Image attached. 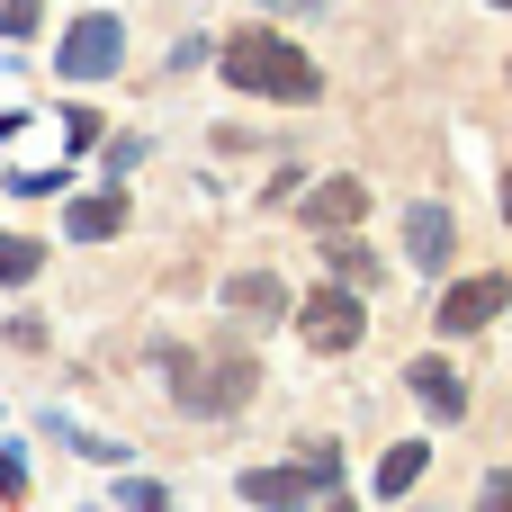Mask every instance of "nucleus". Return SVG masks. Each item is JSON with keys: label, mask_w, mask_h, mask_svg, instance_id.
<instances>
[{"label": "nucleus", "mask_w": 512, "mask_h": 512, "mask_svg": "<svg viewBox=\"0 0 512 512\" xmlns=\"http://www.w3.org/2000/svg\"><path fill=\"white\" fill-rule=\"evenodd\" d=\"M360 216H369V189H360L351 171H342V180H324V189L306 198V225H324V234H351Z\"/></svg>", "instance_id": "423d86ee"}, {"label": "nucleus", "mask_w": 512, "mask_h": 512, "mask_svg": "<svg viewBox=\"0 0 512 512\" xmlns=\"http://www.w3.org/2000/svg\"><path fill=\"white\" fill-rule=\"evenodd\" d=\"M324 512H351V495H333V504H324Z\"/></svg>", "instance_id": "aec40b11"}, {"label": "nucleus", "mask_w": 512, "mask_h": 512, "mask_svg": "<svg viewBox=\"0 0 512 512\" xmlns=\"http://www.w3.org/2000/svg\"><path fill=\"white\" fill-rule=\"evenodd\" d=\"M243 495H252L261 512H306V504H315V477H297V468H252Z\"/></svg>", "instance_id": "6e6552de"}, {"label": "nucleus", "mask_w": 512, "mask_h": 512, "mask_svg": "<svg viewBox=\"0 0 512 512\" xmlns=\"http://www.w3.org/2000/svg\"><path fill=\"white\" fill-rule=\"evenodd\" d=\"M225 306H234V315H288V288H279L270 270H234V279H225Z\"/></svg>", "instance_id": "9b49d317"}, {"label": "nucleus", "mask_w": 512, "mask_h": 512, "mask_svg": "<svg viewBox=\"0 0 512 512\" xmlns=\"http://www.w3.org/2000/svg\"><path fill=\"white\" fill-rule=\"evenodd\" d=\"M405 378H414V396H423V405H432L441 423H459V414H468V378H459L450 360H432V351H423V360H414Z\"/></svg>", "instance_id": "0eeeda50"}, {"label": "nucleus", "mask_w": 512, "mask_h": 512, "mask_svg": "<svg viewBox=\"0 0 512 512\" xmlns=\"http://www.w3.org/2000/svg\"><path fill=\"white\" fill-rule=\"evenodd\" d=\"M423 468H432V450H423V441H396V450L378 459V495H414Z\"/></svg>", "instance_id": "f8f14e48"}, {"label": "nucleus", "mask_w": 512, "mask_h": 512, "mask_svg": "<svg viewBox=\"0 0 512 512\" xmlns=\"http://www.w3.org/2000/svg\"><path fill=\"white\" fill-rule=\"evenodd\" d=\"M297 333H306L315 351H351V342H360V297H351L342 279H333V288H315V297L297 306Z\"/></svg>", "instance_id": "7ed1b4c3"}, {"label": "nucleus", "mask_w": 512, "mask_h": 512, "mask_svg": "<svg viewBox=\"0 0 512 512\" xmlns=\"http://www.w3.org/2000/svg\"><path fill=\"white\" fill-rule=\"evenodd\" d=\"M504 270H486V279H459L450 297H441V333H477V324H495L504 315Z\"/></svg>", "instance_id": "39448f33"}, {"label": "nucleus", "mask_w": 512, "mask_h": 512, "mask_svg": "<svg viewBox=\"0 0 512 512\" xmlns=\"http://www.w3.org/2000/svg\"><path fill=\"white\" fill-rule=\"evenodd\" d=\"M504 225H512V171H504Z\"/></svg>", "instance_id": "6ab92c4d"}, {"label": "nucleus", "mask_w": 512, "mask_h": 512, "mask_svg": "<svg viewBox=\"0 0 512 512\" xmlns=\"http://www.w3.org/2000/svg\"><path fill=\"white\" fill-rule=\"evenodd\" d=\"M225 81L252 90V99H315V90H324L315 63H306L279 27H243V36H225Z\"/></svg>", "instance_id": "f257e3e1"}, {"label": "nucleus", "mask_w": 512, "mask_h": 512, "mask_svg": "<svg viewBox=\"0 0 512 512\" xmlns=\"http://www.w3.org/2000/svg\"><path fill=\"white\" fill-rule=\"evenodd\" d=\"M36 27V0H0V36H27Z\"/></svg>", "instance_id": "f3484780"}, {"label": "nucleus", "mask_w": 512, "mask_h": 512, "mask_svg": "<svg viewBox=\"0 0 512 512\" xmlns=\"http://www.w3.org/2000/svg\"><path fill=\"white\" fill-rule=\"evenodd\" d=\"M117 54H126V36H117V18H81L72 36H63V81H108L117 72Z\"/></svg>", "instance_id": "20e7f679"}, {"label": "nucleus", "mask_w": 512, "mask_h": 512, "mask_svg": "<svg viewBox=\"0 0 512 512\" xmlns=\"http://www.w3.org/2000/svg\"><path fill=\"white\" fill-rule=\"evenodd\" d=\"M495 9H512V0H495Z\"/></svg>", "instance_id": "412c9836"}, {"label": "nucleus", "mask_w": 512, "mask_h": 512, "mask_svg": "<svg viewBox=\"0 0 512 512\" xmlns=\"http://www.w3.org/2000/svg\"><path fill=\"white\" fill-rule=\"evenodd\" d=\"M171 369V396L189 405V414H243V396H252V351H216V360H189V351H171L162 360Z\"/></svg>", "instance_id": "f03ea898"}, {"label": "nucleus", "mask_w": 512, "mask_h": 512, "mask_svg": "<svg viewBox=\"0 0 512 512\" xmlns=\"http://www.w3.org/2000/svg\"><path fill=\"white\" fill-rule=\"evenodd\" d=\"M126 189H90L81 207H72V243H108V234H126Z\"/></svg>", "instance_id": "1a4fd4ad"}, {"label": "nucleus", "mask_w": 512, "mask_h": 512, "mask_svg": "<svg viewBox=\"0 0 512 512\" xmlns=\"http://www.w3.org/2000/svg\"><path fill=\"white\" fill-rule=\"evenodd\" d=\"M486 512H512V477H495V486H486Z\"/></svg>", "instance_id": "a211bd4d"}, {"label": "nucleus", "mask_w": 512, "mask_h": 512, "mask_svg": "<svg viewBox=\"0 0 512 512\" xmlns=\"http://www.w3.org/2000/svg\"><path fill=\"white\" fill-rule=\"evenodd\" d=\"M324 270H333V279H342V288H351V279H360V288H369V252H360V243H342V234H333V243H324Z\"/></svg>", "instance_id": "4468645a"}, {"label": "nucleus", "mask_w": 512, "mask_h": 512, "mask_svg": "<svg viewBox=\"0 0 512 512\" xmlns=\"http://www.w3.org/2000/svg\"><path fill=\"white\" fill-rule=\"evenodd\" d=\"M90 144H99V108H72L63 117V153H90Z\"/></svg>", "instance_id": "2eb2a0df"}, {"label": "nucleus", "mask_w": 512, "mask_h": 512, "mask_svg": "<svg viewBox=\"0 0 512 512\" xmlns=\"http://www.w3.org/2000/svg\"><path fill=\"white\" fill-rule=\"evenodd\" d=\"M36 279V243L27 234H0V288H27Z\"/></svg>", "instance_id": "ddd939ff"}, {"label": "nucleus", "mask_w": 512, "mask_h": 512, "mask_svg": "<svg viewBox=\"0 0 512 512\" xmlns=\"http://www.w3.org/2000/svg\"><path fill=\"white\" fill-rule=\"evenodd\" d=\"M27 495V468H18V450H0V504H18Z\"/></svg>", "instance_id": "dca6fc26"}, {"label": "nucleus", "mask_w": 512, "mask_h": 512, "mask_svg": "<svg viewBox=\"0 0 512 512\" xmlns=\"http://www.w3.org/2000/svg\"><path fill=\"white\" fill-rule=\"evenodd\" d=\"M405 243H414V261H423V270H441V261H450V243H459L450 207H414V216H405Z\"/></svg>", "instance_id": "9d476101"}]
</instances>
